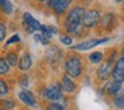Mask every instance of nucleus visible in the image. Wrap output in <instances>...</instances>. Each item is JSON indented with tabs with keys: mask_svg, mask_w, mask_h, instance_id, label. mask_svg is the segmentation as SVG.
<instances>
[{
	"mask_svg": "<svg viewBox=\"0 0 124 110\" xmlns=\"http://www.w3.org/2000/svg\"><path fill=\"white\" fill-rule=\"evenodd\" d=\"M83 16H84V9L81 7H76L72 11H70L65 20V28L68 32H76L80 24L83 23Z\"/></svg>",
	"mask_w": 124,
	"mask_h": 110,
	"instance_id": "1",
	"label": "nucleus"
},
{
	"mask_svg": "<svg viewBox=\"0 0 124 110\" xmlns=\"http://www.w3.org/2000/svg\"><path fill=\"white\" fill-rule=\"evenodd\" d=\"M65 70L67 74L71 77H78L81 73V61L78 57H71L65 62Z\"/></svg>",
	"mask_w": 124,
	"mask_h": 110,
	"instance_id": "2",
	"label": "nucleus"
},
{
	"mask_svg": "<svg viewBox=\"0 0 124 110\" xmlns=\"http://www.w3.org/2000/svg\"><path fill=\"white\" fill-rule=\"evenodd\" d=\"M99 21H100L99 11H96V9H89V11H85V12H84L83 24L85 25V27H88V28L95 27V25H96Z\"/></svg>",
	"mask_w": 124,
	"mask_h": 110,
	"instance_id": "3",
	"label": "nucleus"
},
{
	"mask_svg": "<svg viewBox=\"0 0 124 110\" xmlns=\"http://www.w3.org/2000/svg\"><path fill=\"white\" fill-rule=\"evenodd\" d=\"M62 91H63L62 85H60V84H54V85L48 86L43 93H44V96H46L48 99H51V101H56V99L62 98Z\"/></svg>",
	"mask_w": 124,
	"mask_h": 110,
	"instance_id": "4",
	"label": "nucleus"
},
{
	"mask_svg": "<svg viewBox=\"0 0 124 110\" xmlns=\"http://www.w3.org/2000/svg\"><path fill=\"white\" fill-rule=\"evenodd\" d=\"M112 76H113V80L115 81H119V82H123L124 81V51H123L121 57L116 62L115 68H113Z\"/></svg>",
	"mask_w": 124,
	"mask_h": 110,
	"instance_id": "5",
	"label": "nucleus"
},
{
	"mask_svg": "<svg viewBox=\"0 0 124 110\" xmlns=\"http://www.w3.org/2000/svg\"><path fill=\"white\" fill-rule=\"evenodd\" d=\"M109 39H95V40H89V41H84V43H80L78 45H73V49L76 51H88V49L93 48V46L99 45L101 43H107Z\"/></svg>",
	"mask_w": 124,
	"mask_h": 110,
	"instance_id": "6",
	"label": "nucleus"
},
{
	"mask_svg": "<svg viewBox=\"0 0 124 110\" xmlns=\"http://www.w3.org/2000/svg\"><path fill=\"white\" fill-rule=\"evenodd\" d=\"M112 61H113V56L111 57L108 61H105L104 64L100 65L99 70H97V77L100 80H107L111 74V68H112Z\"/></svg>",
	"mask_w": 124,
	"mask_h": 110,
	"instance_id": "7",
	"label": "nucleus"
},
{
	"mask_svg": "<svg viewBox=\"0 0 124 110\" xmlns=\"http://www.w3.org/2000/svg\"><path fill=\"white\" fill-rule=\"evenodd\" d=\"M24 25L30 32H33V31H40L41 25L39 24V21L35 19L33 16H31L30 13H24Z\"/></svg>",
	"mask_w": 124,
	"mask_h": 110,
	"instance_id": "8",
	"label": "nucleus"
},
{
	"mask_svg": "<svg viewBox=\"0 0 124 110\" xmlns=\"http://www.w3.org/2000/svg\"><path fill=\"white\" fill-rule=\"evenodd\" d=\"M19 98L22 99L24 104L30 105V106H36V101H35V97L32 96V93H30V91H20L19 93Z\"/></svg>",
	"mask_w": 124,
	"mask_h": 110,
	"instance_id": "9",
	"label": "nucleus"
},
{
	"mask_svg": "<svg viewBox=\"0 0 124 110\" xmlns=\"http://www.w3.org/2000/svg\"><path fill=\"white\" fill-rule=\"evenodd\" d=\"M70 3H71V0H56L52 7H54V9H55L56 13H63V12L68 8Z\"/></svg>",
	"mask_w": 124,
	"mask_h": 110,
	"instance_id": "10",
	"label": "nucleus"
},
{
	"mask_svg": "<svg viewBox=\"0 0 124 110\" xmlns=\"http://www.w3.org/2000/svg\"><path fill=\"white\" fill-rule=\"evenodd\" d=\"M31 65H32V60H31V56L28 53H24L22 56V58H20V69L22 70H28L31 68Z\"/></svg>",
	"mask_w": 124,
	"mask_h": 110,
	"instance_id": "11",
	"label": "nucleus"
},
{
	"mask_svg": "<svg viewBox=\"0 0 124 110\" xmlns=\"http://www.w3.org/2000/svg\"><path fill=\"white\" fill-rule=\"evenodd\" d=\"M62 88L64 89L67 93H71V91L75 90L76 85L73 84V81H71V78L68 77V76H64V77H63V85H62Z\"/></svg>",
	"mask_w": 124,
	"mask_h": 110,
	"instance_id": "12",
	"label": "nucleus"
},
{
	"mask_svg": "<svg viewBox=\"0 0 124 110\" xmlns=\"http://www.w3.org/2000/svg\"><path fill=\"white\" fill-rule=\"evenodd\" d=\"M120 89H121V82L113 80V82H111L109 85H108L107 90H108V93H109V94L115 96V94H117L119 91H120Z\"/></svg>",
	"mask_w": 124,
	"mask_h": 110,
	"instance_id": "13",
	"label": "nucleus"
},
{
	"mask_svg": "<svg viewBox=\"0 0 124 110\" xmlns=\"http://www.w3.org/2000/svg\"><path fill=\"white\" fill-rule=\"evenodd\" d=\"M113 24V15L112 13H105L104 17L101 19V25L103 28H105V29H109L111 27H112Z\"/></svg>",
	"mask_w": 124,
	"mask_h": 110,
	"instance_id": "14",
	"label": "nucleus"
},
{
	"mask_svg": "<svg viewBox=\"0 0 124 110\" xmlns=\"http://www.w3.org/2000/svg\"><path fill=\"white\" fill-rule=\"evenodd\" d=\"M40 31H41V35L46 36L47 39H49L52 36V33H55V28L52 27H46V25H41L40 27Z\"/></svg>",
	"mask_w": 124,
	"mask_h": 110,
	"instance_id": "15",
	"label": "nucleus"
},
{
	"mask_svg": "<svg viewBox=\"0 0 124 110\" xmlns=\"http://www.w3.org/2000/svg\"><path fill=\"white\" fill-rule=\"evenodd\" d=\"M115 105L120 109H124V93L115 94Z\"/></svg>",
	"mask_w": 124,
	"mask_h": 110,
	"instance_id": "16",
	"label": "nucleus"
},
{
	"mask_svg": "<svg viewBox=\"0 0 124 110\" xmlns=\"http://www.w3.org/2000/svg\"><path fill=\"white\" fill-rule=\"evenodd\" d=\"M7 64L11 65V66H15V65H17V57L16 54L14 53V52H9L8 54H7Z\"/></svg>",
	"mask_w": 124,
	"mask_h": 110,
	"instance_id": "17",
	"label": "nucleus"
},
{
	"mask_svg": "<svg viewBox=\"0 0 124 110\" xmlns=\"http://www.w3.org/2000/svg\"><path fill=\"white\" fill-rule=\"evenodd\" d=\"M89 60H91V62H93V64H99V62L103 60V53H101V52H95V53H91V54H89Z\"/></svg>",
	"mask_w": 124,
	"mask_h": 110,
	"instance_id": "18",
	"label": "nucleus"
},
{
	"mask_svg": "<svg viewBox=\"0 0 124 110\" xmlns=\"http://www.w3.org/2000/svg\"><path fill=\"white\" fill-rule=\"evenodd\" d=\"M9 69V65L7 64V61L4 58H0V74H6Z\"/></svg>",
	"mask_w": 124,
	"mask_h": 110,
	"instance_id": "19",
	"label": "nucleus"
},
{
	"mask_svg": "<svg viewBox=\"0 0 124 110\" xmlns=\"http://www.w3.org/2000/svg\"><path fill=\"white\" fill-rule=\"evenodd\" d=\"M1 8H3L7 13H11L12 12V6H11V3H9V0H4L3 4H1Z\"/></svg>",
	"mask_w": 124,
	"mask_h": 110,
	"instance_id": "20",
	"label": "nucleus"
},
{
	"mask_svg": "<svg viewBox=\"0 0 124 110\" xmlns=\"http://www.w3.org/2000/svg\"><path fill=\"white\" fill-rule=\"evenodd\" d=\"M7 93H8V86L3 80H0V96H4Z\"/></svg>",
	"mask_w": 124,
	"mask_h": 110,
	"instance_id": "21",
	"label": "nucleus"
},
{
	"mask_svg": "<svg viewBox=\"0 0 124 110\" xmlns=\"http://www.w3.org/2000/svg\"><path fill=\"white\" fill-rule=\"evenodd\" d=\"M35 40L39 41L40 44H43V45H47V44H48V39H47L46 36H43V35H36Z\"/></svg>",
	"mask_w": 124,
	"mask_h": 110,
	"instance_id": "22",
	"label": "nucleus"
},
{
	"mask_svg": "<svg viewBox=\"0 0 124 110\" xmlns=\"http://www.w3.org/2000/svg\"><path fill=\"white\" fill-rule=\"evenodd\" d=\"M47 110H65V109L62 106V105H59V104H51Z\"/></svg>",
	"mask_w": 124,
	"mask_h": 110,
	"instance_id": "23",
	"label": "nucleus"
},
{
	"mask_svg": "<svg viewBox=\"0 0 124 110\" xmlns=\"http://www.w3.org/2000/svg\"><path fill=\"white\" fill-rule=\"evenodd\" d=\"M3 105H4L6 109H12V107L15 106V102L12 101V99H6V101L3 102Z\"/></svg>",
	"mask_w": 124,
	"mask_h": 110,
	"instance_id": "24",
	"label": "nucleus"
},
{
	"mask_svg": "<svg viewBox=\"0 0 124 110\" xmlns=\"http://www.w3.org/2000/svg\"><path fill=\"white\" fill-rule=\"evenodd\" d=\"M60 40H62V43L65 44V45H71V43H72V39H71L70 36H62Z\"/></svg>",
	"mask_w": 124,
	"mask_h": 110,
	"instance_id": "25",
	"label": "nucleus"
},
{
	"mask_svg": "<svg viewBox=\"0 0 124 110\" xmlns=\"http://www.w3.org/2000/svg\"><path fill=\"white\" fill-rule=\"evenodd\" d=\"M6 37V27L0 23V41H3Z\"/></svg>",
	"mask_w": 124,
	"mask_h": 110,
	"instance_id": "26",
	"label": "nucleus"
},
{
	"mask_svg": "<svg viewBox=\"0 0 124 110\" xmlns=\"http://www.w3.org/2000/svg\"><path fill=\"white\" fill-rule=\"evenodd\" d=\"M19 40H20V37H19V36H17V35H14L11 39H8V41L6 43V45H9V44H14V43H16V41H19Z\"/></svg>",
	"mask_w": 124,
	"mask_h": 110,
	"instance_id": "27",
	"label": "nucleus"
},
{
	"mask_svg": "<svg viewBox=\"0 0 124 110\" xmlns=\"http://www.w3.org/2000/svg\"><path fill=\"white\" fill-rule=\"evenodd\" d=\"M20 85H22L23 88H27L28 86V77L27 76H23V77L20 78Z\"/></svg>",
	"mask_w": 124,
	"mask_h": 110,
	"instance_id": "28",
	"label": "nucleus"
},
{
	"mask_svg": "<svg viewBox=\"0 0 124 110\" xmlns=\"http://www.w3.org/2000/svg\"><path fill=\"white\" fill-rule=\"evenodd\" d=\"M55 1H56V0H48V6H49V7H52V6L55 4Z\"/></svg>",
	"mask_w": 124,
	"mask_h": 110,
	"instance_id": "29",
	"label": "nucleus"
},
{
	"mask_svg": "<svg viewBox=\"0 0 124 110\" xmlns=\"http://www.w3.org/2000/svg\"><path fill=\"white\" fill-rule=\"evenodd\" d=\"M40 1H47V0H40Z\"/></svg>",
	"mask_w": 124,
	"mask_h": 110,
	"instance_id": "30",
	"label": "nucleus"
}]
</instances>
